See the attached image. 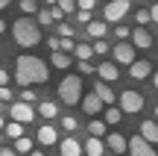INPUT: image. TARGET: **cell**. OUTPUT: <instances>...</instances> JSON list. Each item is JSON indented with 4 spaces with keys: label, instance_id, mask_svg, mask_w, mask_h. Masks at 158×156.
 Returning a JSON list of instances; mask_svg holds the SVG:
<instances>
[{
    "label": "cell",
    "instance_id": "cell-45",
    "mask_svg": "<svg viewBox=\"0 0 158 156\" xmlns=\"http://www.w3.org/2000/svg\"><path fill=\"white\" fill-rule=\"evenodd\" d=\"M0 33H6V21H3V18H0Z\"/></svg>",
    "mask_w": 158,
    "mask_h": 156
},
{
    "label": "cell",
    "instance_id": "cell-34",
    "mask_svg": "<svg viewBox=\"0 0 158 156\" xmlns=\"http://www.w3.org/2000/svg\"><path fill=\"white\" fill-rule=\"evenodd\" d=\"M129 33H132V29H129V27H123V24H117V29H114V35H117L120 41H126V38H129Z\"/></svg>",
    "mask_w": 158,
    "mask_h": 156
},
{
    "label": "cell",
    "instance_id": "cell-25",
    "mask_svg": "<svg viewBox=\"0 0 158 156\" xmlns=\"http://www.w3.org/2000/svg\"><path fill=\"white\" fill-rule=\"evenodd\" d=\"M3 133L9 136V139H18V136H23V124L12 121V124H3Z\"/></svg>",
    "mask_w": 158,
    "mask_h": 156
},
{
    "label": "cell",
    "instance_id": "cell-43",
    "mask_svg": "<svg viewBox=\"0 0 158 156\" xmlns=\"http://www.w3.org/2000/svg\"><path fill=\"white\" fill-rule=\"evenodd\" d=\"M0 156H18V153L12 150V147H0Z\"/></svg>",
    "mask_w": 158,
    "mask_h": 156
},
{
    "label": "cell",
    "instance_id": "cell-39",
    "mask_svg": "<svg viewBox=\"0 0 158 156\" xmlns=\"http://www.w3.org/2000/svg\"><path fill=\"white\" fill-rule=\"evenodd\" d=\"M50 18H53V21H64V12L59 9V6H53V9H50Z\"/></svg>",
    "mask_w": 158,
    "mask_h": 156
},
{
    "label": "cell",
    "instance_id": "cell-50",
    "mask_svg": "<svg viewBox=\"0 0 158 156\" xmlns=\"http://www.w3.org/2000/svg\"><path fill=\"white\" fill-rule=\"evenodd\" d=\"M141 3H147V0H141Z\"/></svg>",
    "mask_w": 158,
    "mask_h": 156
},
{
    "label": "cell",
    "instance_id": "cell-28",
    "mask_svg": "<svg viewBox=\"0 0 158 156\" xmlns=\"http://www.w3.org/2000/svg\"><path fill=\"white\" fill-rule=\"evenodd\" d=\"M91 50H94V53H100V56H102V53H108V41H106V38H94Z\"/></svg>",
    "mask_w": 158,
    "mask_h": 156
},
{
    "label": "cell",
    "instance_id": "cell-37",
    "mask_svg": "<svg viewBox=\"0 0 158 156\" xmlns=\"http://www.w3.org/2000/svg\"><path fill=\"white\" fill-rule=\"evenodd\" d=\"M0 100H3V103H9V100H12V88L9 86H0Z\"/></svg>",
    "mask_w": 158,
    "mask_h": 156
},
{
    "label": "cell",
    "instance_id": "cell-21",
    "mask_svg": "<svg viewBox=\"0 0 158 156\" xmlns=\"http://www.w3.org/2000/svg\"><path fill=\"white\" fill-rule=\"evenodd\" d=\"M106 145L111 147L114 153H123V150H126V139H123V136H120V133H111V136H108V139H106Z\"/></svg>",
    "mask_w": 158,
    "mask_h": 156
},
{
    "label": "cell",
    "instance_id": "cell-46",
    "mask_svg": "<svg viewBox=\"0 0 158 156\" xmlns=\"http://www.w3.org/2000/svg\"><path fill=\"white\" fill-rule=\"evenodd\" d=\"M6 6H9V0H0V9H6Z\"/></svg>",
    "mask_w": 158,
    "mask_h": 156
},
{
    "label": "cell",
    "instance_id": "cell-5",
    "mask_svg": "<svg viewBox=\"0 0 158 156\" xmlns=\"http://www.w3.org/2000/svg\"><path fill=\"white\" fill-rule=\"evenodd\" d=\"M129 0H108V6L102 9V18H106V24H120L126 18V12H129Z\"/></svg>",
    "mask_w": 158,
    "mask_h": 156
},
{
    "label": "cell",
    "instance_id": "cell-12",
    "mask_svg": "<svg viewBox=\"0 0 158 156\" xmlns=\"http://www.w3.org/2000/svg\"><path fill=\"white\" fill-rule=\"evenodd\" d=\"M149 74H152V65H149L147 59H141V62H129V77H132V80H147Z\"/></svg>",
    "mask_w": 158,
    "mask_h": 156
},
{
    "label": "cell",
    "instance_id": "cell-35",
    "mask_svg": "<svg viewBox=\"0 0 158 156\" xmlns=\"http://www.w3.org/2000/svg\"><path fill=\"white\" fill-rule=\"evenodd\" d=\"M62 127L68 130V133H73V130L79 127V124H76V118H70V115H68V118H64V121H62Z\"/></svg>",
    "mask_w": 158,
    "mask_h": 156
},
{
    "label": "cell",
    "instance_id": "cell-9",
    "mask_svg": "<svg viewBox=\"0 0 158 156\" xmlns=\"http://www.w3.org/2000/svg\"><path fill=\"white\" fill-rule=\"evenodd\" d=\"M132 47H138V50H149L152 47V33H149L147 27H138V29H132Z\"/></svg>",
    "mask_w": 158,
    "mask_h": 156
},
{
    "label": "cell",
    "instance_id": "cell-23",
    "mask_svg": "<svg viewBox=\"0 0 158 156\" xmlns=\"http://www.w3.org/2000/svg\"><path fill=\"white\" fill-rule=\"evenodd\" d=\"M73 56H79V59H91L94 56V50H91V44H85V41H79V44H73Z\"/></svg>",
    "mask_w": 158,
    "mask_h": 156
},
{
    "label": "cell",
    "instance_id": "cell-49",
    "mask_svg": "<svg viewBox=\"0 0 158 156\" xmlns=\"http://www.w3.org/2000/svg\"><path fill=\"white\" fill-rule=\"evenodd\" d=\"M0 141H3V133H0Z\"/></svg>",
    "mask_w": 158,
    "mask_h": 156
},
{
    "label": "cell",
    "instance_id": "cell-22",
    "mask_svg": "<svg viewBox=\"0 0 158 156\" xmlns=\"http://www.w3.org/2000/svg\"><path fill=\"white\" fill-rule=\"evenodd\" d=\"M120 118H123V112H120L117 106H108L106 115H102V121H106V127H111V124H120Z\"/></svg>",
    "mask_w": 158,
    "mask_h": 156
},
{
    "label": "cell",
    "instance_id": "cell-11",
    "mask_svg": "<svg viewBox=\"0 0 158 156\" xmlns=\"http://www.w3.org/2000/svg\"><path fill=\"white\" fill-rule=\"evenodd\" d=\"M79 106L85 109V115H100V112H102V100L97 97L94 91H91L88 97H79Z\"/></svg>",
    "mask_w": 158,
    "mask_h": 156
},
{
    "label": "cell",
    "instance_id": "cell-17",
    "mask_svg": "<svg viewBox=\"0 0 158 156\" xmlns=\"http://www.w3.org/2000/svg\"><path fill=\"white\" fill-rule=\"evenodd\" d=\"M70 62H73V59H70L68 53H62V50H53L50 53V65H53V68H59V71H68Z\"/></svg>",
    "mask_w": 158,
    "mask_h": 156
},
{
    "label": "cell",
    "instance_id": "cell-29",
    "mask_svg": "<svg viewBox=\"0 0 158 156\" xmlns=\"http://www.w3.org/2000/svg\"><path fill=\"white\" fill-rule=\"evenodd\" d=\"M56 6L64 12V15H68V12H73V9H76V0H56Z\"/></svg>",
    "mask_w": 158,
    "mask_h": 156
},
{
    "label": "cell",
    "instance_id": "cell-27",
    "mask_svg": "<svg viewBox=\"0 0 158 156\" xmlns=\"http://www.w3.org/2000/svg\"><path fill=\"white\" fill-rule=\"evenodd\" d=\"M18 9H21L23 15H32V12H38V0H21Z\"/></svg>",
    "mask_w": 158,
    "mask_h": 156
},
{
    "label": "cell",
    "instance_id": "cell-13",
    "mask_svg": "<svg viewBox=\"0 0 158 156\" xmlns=\"http://www.w3.org/2000/svg\"><path fill=\"white\" fill-rule=\"evenodd\" d=\"M94 94H97V97L102 100V103H108V106H111L114 100H117V94H114V88L108 86V82H102V80H97V82H94Z\"/></svg>",
    "mask_w": 158,
    "mask_h": 156
},
{
    "label": "cell",
    "instance_id": "cell-48",
    "mask_svg": "<svg viewBox=\"0 0 158 156\" xmlns=\"http://www.w3.org/2000/svg\"><path fill=\"white\" fill-rule=\"evenodd\" d=\"M47 3H56V0H47Z\"/></svg>",
    "mask_w": 158,
    "mask_h": 156
},
{
    "label": "cell",
    "instance_id": "cell-42",
    "mask_svg": "<svg viewBox=\"0 0 158 156\" xmlns=\"http://www.w3.org/2000/svg\"><path fill=\"white\" fill-rule=\"evenodd\" d=\"M0 86H9V74H6L3 68H0Z\"/></svg>",
    "mask_w": 158,
    "mask_h": 156
},
{
    "label": "cell",
    "instance_id": "cell-2",
    "mask_svg": "<svg viewBox=\"0 0 158 156\" xmlns=\"http://www.w3.org/2000/svg\"><path fill=\"white\" fill-rule=\"evenodd\" d=\"M12 35H15L18 47H35L41 41V27L29 15H23V18H18V21L12 24Z\"/></svg>",
    "mask_w": 158,
    "mask_h": 156
},
{
    "label": "cell",
    "instance_id": "cell-32",
    "mask_svg": "<svg viewBox=\"0 0 158 156\" xmlns=\"http://www.w3.org/2000/svg\"><path fill=\"white\" fill-rule=\"evenodd\" d=\"M135 21L141 24V27H147V24H149V12H147V9H138V12H135Z\"/></svg>",
    "mask_w": 158,
    "mask_h": 156
},
{
    "label": "cell",
    "instance_id": "cell-4",
    "mask_svg": "<svg viewBox=\"0 0 158 156\" xmlns=\"http://www.w3.org/2000/svg\"><path fill=\"white\" fill-rule=\"evenodd\" d=\"M114 103H120L117 109L123 112V115H135V112L143 109V94L135 91V88H126V91L117 94V100H114Z\"/></svg>",
    "mask_w": 158,
    "mask_h": 156
},
{
    "label": "cell",
    "instance_id": "cell-3",
    "mask_svg": "<svg viewBox=\"0 0 158 156\" xmlns=\"http://www.w3.org/2000/svg\"><path fill=\"white\" fill-rule=\"evenodd\" d=\"M79 97H82V77L79 74H68L62 82H59V100L64 106H76Z\"/></svg>",
    "mask_w": 158,
    "mask_h": 156
},
{
    "label": "cell",
    "instance_id": "cell-10",
    "mask_svg": "<svg viewBox=\"0 0 158 156\" xmlns=\"http://www.w3.org/2000/svg\"><path fill=\"white\" fill-rule=\"evenodd\" d=\"M97 77H100L102 82H108V86H111L114 80H120V71H117V65L114 62H102V65H97Z\"/></svg>",
    "mask_w": 158,
    "mask_h": 156
},
{
    "label": "cell",
    "instance_id": "cell-47",
    "mask_svg": "<svg viewBox=\"0 0 158 156\" xmlns=\"http://www.w3.org/2000/svg\"><path fill=\"white\" fill-rule=\"evenodd\" d=\"M0 130H3V118H0Z\"/></svg>",
    "mask_w": 158,
    "mask_h": 156
},
{
    "label": "cell",
    "instance_id": "cell-14",
    "mask_svg": "<svg viewBox=\"0 0 158 156\" xmlns=\"http://www.w3.org/2000/svg\"><path fill=\"white\" fill-rule=\"evenodd\" d=\"M82 150L88 156H102V153H106V145H102V139H97V136H88V141H85Z\"/></svg>",
    "mask_w": 158,
    "mask_h": 156
},
{
    "label": "cell",
    "instance_id": "cell-20",
    "mask_svg": "<svg viewBox=\"0 0 158 156\" xmlns=\"http://www.w3.org/2000/svg\"><path fill=\"white\" fill-rule=\"evenodd\" d=\"M38 141H41V145H56V141H59L56 127H38Z\"/></svg>",
    "mask_w": 158,
    "mask_h": 156
},
{
    "label": "cell",
    "instance_id": "cell-41",
    "mask_svg": "<svg viewBox=\"0 0 158 156\" xmlns=\"http://www.w3.org/2000/svg\"><path fill=\"white\" fill-rule=\"evenodd\" d=\"M47 47H50V50H59V35H50V38H47Z\"/></svg>",
    "mask_w": 158,
    "mask_h": 156
},
{
    "label": "cell",
    "instance_id": "cell-44",
    "mask_svg": "<svg viewBox=\"0 0 158 156\" xmlns=\"http://www.w3.org/2000/svg\"><path fill=\"white\" fill-rule=\"evenodd\" d=\"M29 156H44V150H29Z\"/></svg>",
    "mask_w": 158,
    "mask_h": 156
},
{
    "label": "cell",
    "instance_id": "cell-15",
    "mask_svg": "<svg viewBox=\"0 0 158 156\" xmlns=\"http://www.w3.org/2000/svg\"><path fill=\"white\" fill-rule=\"evenodd\" d=\"M141 139L149 141V145H155V141H158V124L155 121H143L141 124Z\"/></svg>",
    "mask_w": 158,
    "mask_h": 156
},
{
    "label": "cell",
    "instance_id": "cell-38",
    "mask_svg": "<svg viewBox=\"0 0 158 156\" xmlns=\"http://www.w3.org/2000/svg\"><path fill=\"white\" fill-rule=\"evenodd\" d=\"M76 6H79V9H94V6H97V0H76Z\"/></svg>",
    "mask_w": 158,
    "mask_h": 156
},
{
    "label": "cell",
    "instance_id": "cell-16",
    "mask_svg": "<svg viewBox=\"0 0 158 156\" xmlns=\"http://www.w3.org/2000/svg\"><path fill=\"white\" fill-rule=\"evenodd\" d=\"M59 153L62 156H82V145H79L76 139H64L62 145H59Z\"/></svg>",
    "mask_w": 158,
    "mask_h": 156
},
{
    "label": "cell",
    "instance_id": "cell-26",
    "mask_svg": "<svg viewBox=\"0 0 158 156\" xmlns=\"http://www.w3.org/2000/svg\"><path fill=\"white\" fill-rule=\"evenodd\" d=\"M106 130H108L106 121H91V124H88V133L97 136V139H102V136H106Z\"/></svg>",
    "mask_w": 158,
    "mask_h": 156
},
{
    "label": "cell",
    "instance_id": "cell-8",
    "mask_svg": "<svg viewBox=\"0 0 158 156\" xmlns=\"http://www.w3.org/2000/svg\"><path fill=\"white\" fill-rule=\"evenodd\" d=\"M126 150H129L132 156H158V153L152 150V145H149V141H143L141 136H132V139L126 141Z\"/></svg>",
    "mask_w": 158,
    "mask_h": 156
},
{
    "label": "cell",
    "instance_id": "cell-6",
    "mask_svg": "<svg viewBox=\"0 0 158 156\" xmlns=\"http://www.w3.org/2000/svg\"><path fill=\"white\" fill-rule=\"evenodd\" d=\"M111 50V56H114V65H129V62H135V47L129 44V41H117L114 47H108Z\"/></svg>",
    "mask_w": 158,
    "mask_h": 156
},
{
    "label": "cell",
    "instance_id": "cell-33",
    "mask_svg": "<svg viewBox=\"0 0 158 156\" xmlns=\"http://www.w3.org/2000/svg\"><path fill=\"white\" fill-rule=\"evenodd\" d=\"M79 74H94V65H91V59H79Z\"/></svg>",
    "mask_w": 158,
    "mask_h": 156
},
{
    "label": "cell",
    "instance_id": "cell-1",
    "mask_svg": "<svg viewBox=\"0 0 158 156\" xmlns=\"http://www.w3.org/2000/svg\"><path fill=\"white\" fill-rule=\"evenodd\" d=\"M50 80V68L38 56H18L15 62V82L18 86H44Z\"/></svg>",
    "mask_w": 158,
    "mask_h": 156
},
{
    "label": "cell",
    "instance_id": "cell-40",
    "mask_svg": "<svg viewBox=\"0 0 158 156\" xmlns=\"http://www.w3.org/2000/svg\"><path fill=\"white\" fill-rule=\"evenodd\" d=\"M59 35H73V27H70V24H64V21H62V27H59Z\"/></svg>",
    "mask_w": 158,
    "mask_h": 156
},
{
    "label": "cell",
    "instance_id": "cell-24",
    "mask_svg": "<svg viewBox=\"0 0 158 156\" xmlns=\"http://www.w3.org/2000/svg\"><path fill=\"white\" fill-rule=\"evenodd\" d=\"M12 150H15V153H29V150H32V141H29L27 136H18V139H15V147H12Z\"/></svg>",
    "mask_w": 158,
    "mask_h": 156
},
{
    "label": "cell",
    "instance_id": "cell-30",
    "mask_svg": "<svg viewBox=\"0 0 158 156\" xmlns=\"http://www.w3.org/2000/svg\"><path fill=\"white\" fill-rule=\"evenodd\" d=\"M38 27H44V24H53V18H50V9H38Z\"/></svg>",
    "mask_w": 158,
    "mask_h": 156
},
{
    "label": "cell",
    "instance_id": "cell-18",
    "mask_svg": "<svg viewBox=\"0 0 158 156\" xmlns=\"http://www.w3.org/2000/svg\"><path fill=\"white\" fill-rule=\"evenodd\" d=\"M106 33H108V27H106V21H88V38H106Z\"/></svg>",
    "mask_w": 158,
    "mask_h": 156
},
{
    "label": "cell",
    "instance_id": "cell-31",
    "mask_svg": "<svg viewBox=\"0 0 158 156\" xmlns=\"http://www.w3.org/2000/svg\"><path fill=\"white\" fill-rule=\"evenodd\" d=\"M21 100H23V103H32V100H35V91H32V86H23V91H21Z\"/></svg>",
    "mask_w": 158,
    "mask_h": 156
},
{
    "label": "cell",
    "instance_id": "cell-36",
    "mask_svg": "<svg viewBox=\"0 0 158 156\" xmlns=\"http://www.w3.org/2000/svg\"><path fill=\"white\" fill-rule=\"evenodd\" d=\"M76 21H79V24H88V21H91V12H88V9H76Z\"/></svg>",
    "mask_w": 158,
    "mask_h": 156
},
{
    "label": "cell",
    "instance_id": "cell-19",
    "mask_svg": "<svg viewBox=\"0 0 158 156\" xmlns=\"http://www.w3.org/2000/svg\"><path fill=\"white\" fill-rule=\"evenodd\" d=\"M38 115L47 118V121H53V118L59 115V106L53 103V100H41V103H38Z\"/></svg>",
    "mask_w": 158,
    "mask_h": 156
},
{
    "label": "cell",
    "instance_id": "cell-7",
    "mask_svg": "<svg viewBox=\"0 0 158 156\" xmlns=\"http://www.w3.org/2000/svg\"><path fill=\"white\" fill-rule=\"evenodd\" d=\"M9 112H12V121H18V124H29V121H35V109H32L29 103H23V100L12 103Z\"/></svg>",
    "mask_w": 158,
    "mask_h": 156
}]
</instances>
